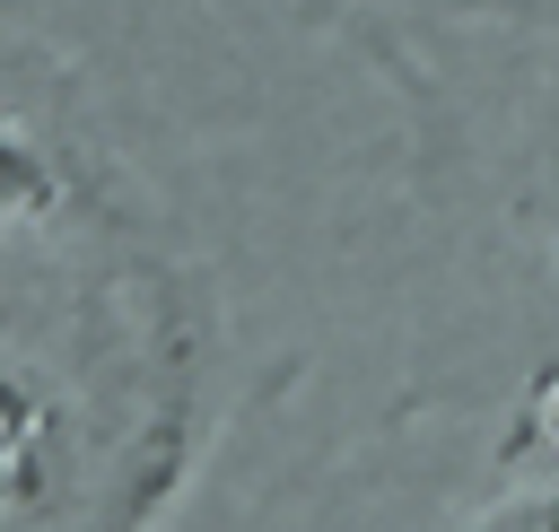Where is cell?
I'll return each mask as SVG.
<instances>
[{
  "mask_svg": "<svg viewBox=\"0 0 559 532\" xmlns=\"http://www.w3.org/2000/svg\"><path fill=\"white\" fill-rule=\"evenodd\" d=\"M515 462H533L542 480H559V375L533 384V401L515 419Z\"/></svg>",
  "mask_w": 559,
  "mask_h": 532,
  "instance_id": "cell-4",
  "label": "cell"
},
{
  "mask_svg": "<svg viewBox=\"0 0 559 532\" xmlns=\"http://www.w3.org/2000/svg\"><path fill=\"white\" fill-rule=\"evenodd\" d=\"M61 209H79V166L61 131L35 113V96L9 87V52H0V227H44Z\"/></svg>",
  "mask_w": 559,
  "mask_h": 532,
  "instance_id": "cell-2",
  "label": "cell"
},
{
  "mask_svg": "<svg viewBox=\"0 0 559 532\" xmlns=\"http://www.w3.org/2000/svg\"><path fill=\"white\" fill-rule=\"evenodd\" d=\"M105 436H87L79 392L44 349L0 340V532H70V497L96 480Z\"/></svg>",
  "mask_w": 559,
  "mask_h": 532,
  "instance_id": "cell-1",
  "label": "cell"
},
{
  "mask_svg": "<svg viewBox=\"0 0 559 532\" xmlns=\"http://www.w3.org/2000/svg\"><path fill=\"white\" fill-rule=\"evenodd\" d=\"M533 192H524V209L542 218V227H559V70H550V87H542V113H533Z\"/></svg>",
  "mask_w": 559,
  "mask_h": 532,
  "instance_id": "cell-3",
  "label": "cell"
},
{
  "mask_svg": "<svg viewBox=\"0 0 559 532\" xmlns=\"http://www.w3.org/2000/svg\"><path fill=\"white\" fill-rule=\"evenodd\" d=\"M463 532H559V480H533V488H515V497L480 506Z\"/></svg>",
  "mask_w": 559,
  "mask_h": 532,
  "instance_id": "cell-5",
  "label": "cell"
}]
</instances>
